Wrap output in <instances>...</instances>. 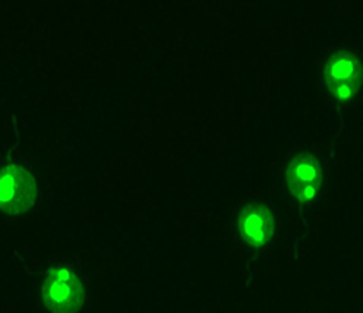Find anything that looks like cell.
<instances>
[{
  "mask_svg": "<svg viewBox=\"0 0 363 313\" xmlns=\"http://www.w3.org/2000/svg\"><path fill=\"white\" fill-rule=\"evenodd\" d=\"M238 232L240 239L249 246L255 249L264 248L276 232L274 215L264 204H247L239 212Z\"/></svg>",
  "mask_w": 363,
  "mask_h": 313,
  "instance_id": "cell-5",
  "label": "cell"
},
{
  "mask_svg": "<svg viewBox=\"0 0 363 313\" xmlns=\"http://www.w3.org/2000/svg\"><path fill=\"white\" fill-rule=\"evenodd\" d=\"M41 299L53 313H75L84 305L85 290L69 268H50L41 287Z\"/></svg>",
  "mask_w": 363,
  "mask_h": 313,
  "instance_id": "cell-1",
  "label": "cell"
},
{
  "mask_svg": "<svg viewBox=\"0 0 363 313\" xmlns=\"http://www.w3.org/2000/svg\"><path fill=\"white\" fill-rule=\"evenodd\" d=\"M323 167L320 160L309 151L296 154L289 161L286 169V183L289 192L301 204L313 200L323 186Z\"/></svg>",
  "mask_w": 363,
  "mask_h": 313,
  "instance_id": "cell-4",
  "label": "cell"
},
{
  "mask_svg": "<svg viewBox=\"0 0 363 313\" xmlns=\"http://www.w3.org/2000/svg\"><path fill=\"white\" fill-rule=\"evenodd\" d=\"M37 199L34 176L22 166L9 163L0 171V208L9 215L28 212Z\"/></svg>",
  "mask_w": 363,
  "mask_h": 313,
  "instance_id": "cell-3",
  "label": "cell"
},
{
  "mask_svg": "<svg viewBox=\"0 0 363 313\" xmlns=\"http://www.w3.org/2000/svg\"><path fill=\"white\" fill-rule=\"evenodd\" d=\"M324 82L328 93L340 103L350 101L363 84V63L349 50L333 53L324 66Z\"/></svg>",
  "mask_w": 363,
  "mask_h": 313,
  "instance_id": "cell-2",
  "label": "cell"
}]
</instances>
